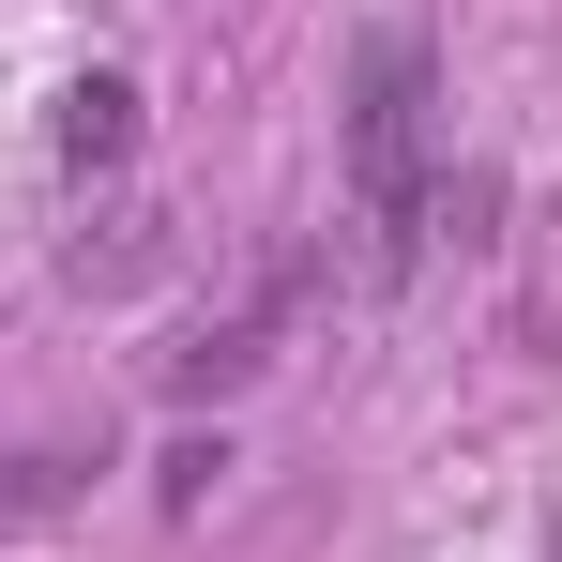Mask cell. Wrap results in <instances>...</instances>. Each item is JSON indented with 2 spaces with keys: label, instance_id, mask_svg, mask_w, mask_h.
I'll return each mask as SVG.
<instances>
[{
  "label": "cell",
  "instance_id": "1",
  "mask_svg": "<svg viewBox=\"0 0 562 562\" xmlns=\"http://www.w3.org/2000/svg\"><path fill=\"white\" fill-rule=\"evenodd\" d=\"M350 213H366V274H411L426 244V46H380L350 106Z\"/></svg>",
  "mask_w": 562,
  "mask_h": 562
},
{
  "label": "cell",
  "instance_id": "2",
  "mask_svg": "<svg viewBox=\"0 0 562 562\" xmlns=\"http://www.w3.org/2000/svg\"><path fill=\"white\" fill-rule=\"evenodd\" d=\"M122 153H137V92L122 77H77L61 92V168H122Z\"/></svg>",
  "mask_w": 562,
  "mask_h": 562
}]
</instances>
